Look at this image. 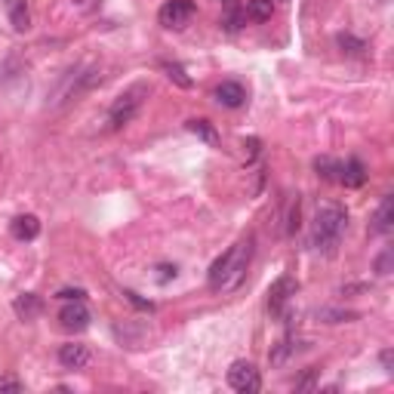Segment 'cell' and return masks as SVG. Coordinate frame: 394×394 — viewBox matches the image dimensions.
Listing matches in <instances>:
<instances>
[{
    "instance_id": "6da1fadb",
    "label": "cell",
    "mask_w": 394,
    "mask_h": 394,
    "mask_svg": "<svg viewBox=\"0 0 394 394\" xmlns=\"http://www.w3.org/2000/svg\"><path fill=\"white\" fill-rule=\"evenodd\" d=\"M253 250H256V238L250 234L240 244H234L228 253H222L219 259L213 262L207 274V287L213 293H231L240 287V281L247 278V268L253 262Z\"/></svg>"
},
{
    "instance_id": "7a4b0ae2",
    "label": "cell",
    "mask_w": 394,
    "mask_h": 394,
    "mask_svg": "<svg viewBox=\"0 0 394 394\" xmlns=\"http://www.w3.org/2000/svg\"><path fill=\"white\" fill-rule=\"evenodd\" d=\"M348 231V209L342 204H324L317 207L312 219V247L321 256H333L342 244V234Z\"/></svg>"
},
{
    "instance_id": "3957f363",
    "label": "cell",
    "mask_w": 394,
    "mask_h": 394,
    "mask_svg": "<svg viewBox=\"0 0 394 394\" xmlns=\"http://www.w3.org/2000/svg\"><path fill=\"white\" fill-rule=\"evenodd\" d=\"M148 93H151L148 83H133L130 90H123V93L111 102V108H108V117H105L108 127L105 130L114 133V130H123L127 123L136 121V114L142 111V105H145Z\"/></svg>"
},
{
    "instance_id": "277c9868",
    "label": "cell",
    "mask_w": 394,
    "mask_h": 394,
    "mask_svg": "<svg viewBox=\"0 0 394 394\" xmlns=\"http://www.w3.org/2000/svg\"><path fill=\"white\" fill-rule=\"evenodd\" d=\"M195 16H197L195 0H166V4L161 6V13H157V22L170 31H182Z\"/></svg>"
},
{
    "instance_id": "5b68a950",
    "label": "cell",
    "mask_w": 394,
    "mask_h": 394,
    "mask_svg": "<svg viewBox=\"0 0 394 394\" xmlns=\"http://www.w3.org/2000/svg\"><path fill=\"white\" fill-rule=\"evenodd\" d=\"M228 385L240 394H253L262 388V376H259V370L250 360H234L228 367Z\"/></svg>"
},
{
    "instance_id": "8992f818",
    "label": "cell",
    "mask_w": 394,
    "mask_h": 394,
    "mask_svg": "<svg viewBox=\"0 0 394 394\" xmlns=\"http://www.w3.org/2000/svg\"><path fill=\"white\" fill-rule=\"evenodd\" d=\"M296 290H299V283L290 278V274H281L278 281L268 287V314H283L287 312V305L293 302V296H296Z\"/></svg>"
},
{
    "instance_id": "52a82bcc",
    "label": "cell",
    "mask_w": 394,
    "mask_h": 394,
    "mask_svg": "<svg viewBox=\"0 0 394 394\" xmlns=\"http://www.w3.org/2000/svg\"><path fill=\"white\" fill-rule=\"evenodd\" d=\"M90 308L83 305V302H68V305L59 312V324L65 326V330H71V333H80V330H87L90 326Z\"/></svg>"
},
{
    "instance_id": "ba28073f",
    "label": "cell",
    "mask_w": 394,
    "mask_h": 394,
    "mask_svg": "<svg viewBox=\"0 0 394 394\" xmlns=\"http://www.w3.org/2000/svg\"><path fill=\"white\" fill-rule=\"evenodd\" d=\"M213 99L222 108H244L247 105V90H244V83H238V80H222L219 87L213 90Z\"/></svg>"
},
{
    "instance_id": "9c48e42d",
    "label": "cell",
    "mask_w": 394,
    "mask_h": 394,
    "mask_svg": "<svg viewBox=\"0 0 394 394\" xmlns=\"http://www.w3.org/2000/svg\"><path fill=\"white\" fill-rule=\"evenodd\" d=\"M391 228H394V197L382 195L379 207H376V213L370 219V234H379V238H385V234H391Z\"/></svg>"
},
{
    "instance_id": "30bf717a",
    "label": "cell",
    "mask_w": 394,
    "mask_h": 394,
    "mask_svg": "<svg viewBox=\"0 0 394 394\" xmlns=\"http://www.w3.org/2000/svg\"><path fill=\"white\" fill-rule=\"evenodd\" d=\"M90 348L83 345V342H68V345L59 348V364L65 367V370H83V367L90 364Z\"/></svg>"
},
{
    "instance_id": "8fae6325",
    "label": "cell",
    "mask_w": 394,
    "mask_h": 394,
    "mask_svg": "<svg viewBox=\"0 0 394 394\" xmlns=\"http://www.w3.org/2000/svg\"><path fill=\"white\" fill-rule=\"evenodd\" d=\"M339 182L345 188H360L367 182V166L357 157H348L345 164H339Z\"/></svg>"
},
{
    "instance_id": "7c38bea8",
    "label": "cell",
    "mask_w": 394,
    "mask_h": 394,
    "mask_svg": "<svg viewBox=\"0 0 394 394\" xmlns=\"http://www.w3.org/2000/svg\"><path fill=\"white\" fill-rule=\"evenodd\" d=\"M13 312L19 321H35V317L44 312V302H40L37 293H22V296H16V302H13Z\"/></svg>"
},
{
    "instance_id": "4fadbf2b",
    "label": "cell",
    "mask_w": 394,
    "mask_h": 394,
    "mask_svg": "<svg viewBox=\"0 0 394 394\" xmlns=\"http://www.w3.org/2000/svg\"><path fill=\"white\" fill-rule=\"evenodd\" d=\"M10 231H13L16 240H35L40 234V222H37V216L25 213V216H16L13 225H10Z\"/></svg>"
},
{
    "instance_id": "5bb4252c",
    "label": "cell",
    "mask_w": 394,
    "mask_h": 394,
    "mask_svg": "<svg viewBox=\"0 0 394 394\" xmlns=\"http://www.w3.org/2000/svg\"><path fill=\"white\" fill-rule=\"evenodd\" d=\"M296 345H299V342L293 339V336L281 339L278 345L271 348V355H268V360H271V367H283V364H287V360H290V357H293V355H296V351H299Z\"/></svg>"
},
{
    "instance_id": "9a60e30c",
    "label": "cell",
    "mask_w": 394,
    "mask_h": 394,
    "mask_svg": "<svg viewBox=\"0 0 394 394\" xmlns=\"http://www.w3.org/2000/svg\"><path fill=\"white\" fill-rule=\"evenodd\" d=\"M274 13V0H247V10L244 16L253 22H268Z\"/></svg>"
},
{
    "instance_id": "2e32d148",
    "label": "cell",
    "mask_w": 394,
    "mask_h": 394,
    "mask_svg": "<svg viewBox=\"0 0 394 394\" xmlns=\"http://www.w3.org/2000/svg\"><path fill=\"white\" fill-rule=\"evenodd\" d=\"M10 22L16 31L31 28V13H28V6H25V0H10Z\"/></svg>"
},
{
    "instance_id": "e0dca14e",
    "label": "cell",
    "mask_w": 394,
    "mask_h": 394,
    "mask_svg": "<svg viewBox=\"0 0 394 394\" xmlns=\"http://www.w3.org/2000/svg\"><path fill=\"white\" fill-rule=\"evenodd\" d=\"M339 164L342 161H336V157H326L324 154V157H317V161H314V170L326 182H339Z\"/></svg>"
},
{
    "instance_id": "ac0fdd59",
    "label": "cell",
    "mask_w": 394,
    "mask_h": 394,
    "mask_svg": "<svg viewBox=\"0 0 394 394\" xmlns=\"http://www.w3.org/2000/svg\"><path fill=\"white\" fill-rule=\"evenodd\" d=\"M188 130L195 133V136H200L204 142H209V145H216V142H219V133H216V127L209 121H188Z\"/></svg>"
},
{
    "instance_id": "d6986e66",
    "label": "cell",
    "mask_w": 394,
    "mask_h": 394,
    "mask_svg": "<svg viewBox=\"0 0 394 394\" xmlns=\"http://www.w3.org/2000/svg\"><path fill=\"white\" fill-rule=\"evenodd\" d=\"M244 19H247V16H244V10H240L238 4H228V6H225V19H222L225 31H231V35H234V31H240Z\"/></svg>"
},
{
    "instance_id": "ffe728a7",
    "label": "cell",
    "mask_w": 394,
    "mask_h": 394,
    "mask_svg": "<svg viewBox=\"0 0 394 394\" xmlns=\"http://www.w3.org/2000/svg\"><path fill=\"white\" fill-rule=\"evenodd\" d=\"M164 71H166V78H170V80H176L182 90H191V87H195V80L188 78L182 65H176V62H164Z\"/></svg>"
},
{
    "instance_id": "44dd1931",
    "label": "cell",
    "mask_w": 394,
    "mask_h": 394,
    "mask_svg": "<svg viewBox=\"0 0 394 394\" xmlns=\"http://www.w3.org/2000/svg\"><path fill=\"white\" fill-rule=\"evenodd\" d=\"M336 44L342 47V53H348V56H364V49H367L364 40L355 37V35H339Z\"/></svg>"
},
{
    "instance_id": "7402d4cb",
    "label": "cell",
    "mask_w": 394,
    "mask_h": 394,
    "mask_svg": "<svg viewBox=\"0 0 394 394\" xmlns=\"http://www.w3.org/2000/svg\"><path fill=\"white\" fill-rule=\"evenodd\" d=\"M56 299H62V302H83L87 299V290H71V287H65V290H59L56 293Z\"/></svg>"
},
{
    "instance_id": "603a6c76",
    "label": "cell",
    "mask_w": 394,
    "mask_h": 394,
    "mask_svg": "<svg viewBox=\"0 0 394 394\" xmlns=\"http://www.w3.org/2000/svg\"><path fill=\"white\" fill-rule=\"evenodd\" d=\"M376 274H379V278L391 274V250H382V256L376 259Z\"/></svg>"
},
{
    "instance_id": "cb8c5ba5",
    "label": "cell",
    "mask_w": 394,
    "mask_h": 394,
    "mask_svg": "<svg viewBox=\"0 0 394 394\" xmlns=\"http://www.w3.org/2000/svg\"><path fill=\"white\" fill-rule=\"evenodd\" d=\"M314 385H317V370H314V367H312V370H305V376H299V379H296L299 391H308V388H314Z\"/></svg>"
},
{
    "instance_id": "d4e9b609",
    "label": "cell",
    "mask_w": 394,
    "mask_h": 394,
    "mask_svg": "<svg viewBox=\"0 0 394 394\" xmlns=\"http://www.w3.org/2000/svg\"><path fill=\"white\" fill-rule=\"evenodd\" d=\"M317 317H324L326 324H339V321H348V317H355V314H351V312H333V308H324Z\"/></svg>"
},
{
    "instance_id": "484cf974",
    "label": "cell",
    "mask_w": 394,
    "mask_h": 394,
    "mask_svg": "<svg viewBox=\"0 0 394 394\" xmlns=\"http://www.w3.org/2000/svg\"><path fill=\"white\" fill-rule=\"evenodd\" d=\"M296 228H299V195H296V200H293L290 216H287V234H296Z\"/></svg>"
},
{
    "instance_id": "4316f807",
    "label": "cell",
    "mask_w": 394,
    "mask_h": 394,
    "mask_svg": "<svg viewBox=\"0 0 394 394\" xmlns=\"http://www.w3.org/2000/svg\"><path fill=\"white\" fill-rule=\"evenodd\" d=\"M123 296H127V299L133 302V305L145 308V312H154V305H151V302H145V299H139V296H136V293H133V290H127V293H123Z\"/></svg>"
},
{
    "instance_id": "83f0119b",
    "label": "cell",
    "mask_w": 394,
    "mask_h": 394,
    "mask_svg": "<svg viewBox=\"0 0 394 394\" xmlns=\"http://www.w3.org/2000/svg\"><path fill=\"white\" fill-rule=\"evenodd\" d=\"M0 391H25V385L19 379H0Z\"/></svg>"
},
{
    "instance_id": "f1b7e54d",
    "label": "cell",
    "mask_w": 394,
    "mask_h": 394,
    "mask_svg": "<svg viewBox=\"0 0 394 394\" xmlns=\"http://www.w3.org/2000/svg\"><path fill=\"white\" fill-rule=\"evenodd\" d=\"M382 367H385V373L391 376V351H388V348L382 351Z\"/></svg>"
},
{
    "instance_id": "f546056e",
    "label": "cell",
    "mask_w": 394,
    "mask_h": 394,
    "mask_svg": "<svg viewBox=\"0 0 394 394\" xmlns=\"http://www.w3.org/2000/svg\"><path fill=\"white\" fill-rule=\"evenodd\" d=\"M228 4H234V0H225V6H228Z\"/></svg>"
}]
</instances>
